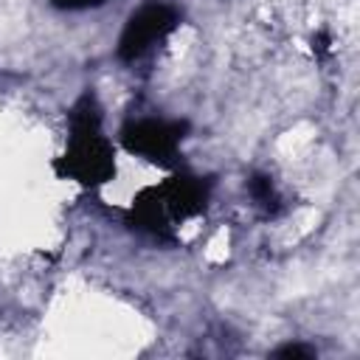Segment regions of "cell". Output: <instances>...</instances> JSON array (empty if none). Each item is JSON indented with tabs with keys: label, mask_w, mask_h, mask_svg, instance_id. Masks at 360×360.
Segmentation results:
<instances>
[{
	"label": "cell",
	"mask_w": 360,
	"mask_h": 360,
	"mask_svg": "<svg viewBox=\"0 0 360 360\" xmlns=\"http://www.w3.org/2000/svg\"><path fill=\"white\" fill-rule=\"evenodd\" d=\"M53 172L84 188H98L115 177V146L101 127V104L93 90L82 93L68 112V143L53 160Z\"/></svg>",
	"instance_id": "6da1fadb"
},
{
	"label": "cell",
	"mask_w": 360,
	"mask_h": 360,
	"mask_svg": "<svg viewBox=\"0 0 360 360\" xmlns=\"http://www.w3.org/2000/svg\"><path fill=\"white\" fill-rule=\"evenodd\" d=\"M208 197H211V180L188 172H174L169 180L143 188L132 200L129 217L135 228L158 239H169L180 222L205 211Z\"/></svg>",
	"instance_id": "7a4b0ae2"
},
{
	"label": "cell",
	"mask_w": 360,
	"mask_h": 360,
	"mask_svg": "<svg viewBox=\"0 0 360 360\" xmlns=\"http://www.w3.org/2000/svg\"><path fill=\"white\" fill-rule=\"evenodd\" d=\"M188 138V121L163 118V115H138L129 118L118 141L129 155H138L160 169H174L180 160V146Z\"/></svg>",
	"instance_id": "3957f363"
},
{
	"label": "cell",
	"mask_w": 360,
	"mask_h": 360,
	"mask_svg": "<svg viewBox=\"0 0 360 360\" xmlns=\"http://www.w3.org/2000/svg\"><path fill=\"white\" fill-rule=\"evenodd\" d=\"M177 25H180V11L172 3H166V0H146L143 6H138L127 17L124 31L118 37L115 56L121 62H127V65L141 62L158 45H163Z\"/></svg>",
	"instance_id": "277c9868"
},
{
	"label": "cell",
	"mask_w": 360,
	"mask_h": 360,
	"mask_svg": "<svg viewBox=\"0 0 360 360\" xmlns=\"http://www.w3.org/2000/svg\"><path fill=\"white\" fill-rule=\"evenodd\" d=\"M248 191H250L253 202H256L267 217H276V214L281 211V194H278V188H276V183H273L270 174H250Z\"/></svg>",
	"instance_id": "5b68a950"
},
{
	"label": "cell",
	"mask_w": 360,
	"mask_h": 360,
	"mask_svg": "<svg viewBox=\"0 0 360 360\" xmlns=\"http://www.w3.org/2000/svg\"><path fill=\"white\" fill-rule=\"evenodd\" d=\"M53 8L59 11H87V8H98L107 0H48Z\"/></svg>",
	"instance_id": "8992f818"
},
{
	"label": "cell",
	"mask_w": 360,
	"mask_h": 360,
	"mask_svg": "<svg viewBox=\"0 0 360 360\" xmlns=\"http://www.w3.org/2000/svg\"><path fill=\"white\" fill-rule=\"evenodd\" d=\"M273 354H276V357H312L315 349L301 346V343H284V346H278Z\"/></svg>",
	"instance_id": "52a82bcc"
}]
</instances>
